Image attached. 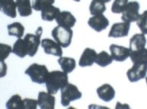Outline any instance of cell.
<instances>
[{
	"mask_svg": "<svg viewBox=\"0 0 147 109\" xmlns=\"http://www.w3.org/2000/svg\"><path fill=\"white\" fill-rule=\"evenodd\" d=\"M45 83L48 93L51 95L57 94L59 89L64 88L68 83L67 73L57 70L52 71L49 72Z\"/></svg>",
	"mask_w": 147,
	"mask_h": 109,
	"instance_id": "1",
	"label": "cell"
},
{
	"mask_svg": "<svg viewBox=\"0 0 147 109\" xmlns=\"http://www.w3.org/2000/svg\"><path fill=\"white\" fill-rule=\"evenodd\" d=\"M25 74H28L34 83L44 84L46 82L49 72L45 65L34 63L25 70Z\"/></svg>",
	"mask_w": 147,
	"mask_h": 109,
	"instance_id": "2",
	"label": "cell"
},
{
	"mask_svg": "<svg viewBox=\"0 0 147 109\" xmlns=\"http://www.w3.org/2000/svg\"><path fill=\"white\" fill-rule=\"evenodd\" d=\"M42 32H43L42 28L38 27L35 32V34L28 33L24 38V42L27 50L28 56H29L30 57H33L38 50L39 45L41 44V36Z\"/></svg>",
	"mask_w": 147,
	"mask_h": 109,
	"instance_id": "3",
	"label": "cell"
},
{
	"mask_svg": "<svg viewBox=\"0 0 147 109\" xmlns=\"http://www.w3.org/2000/svg\"><path fill=\"white\" fill-rule=\"evenodd\" d=\"M61 104L64 107L68 106L71 102L80 99L82 97V93L78 90V87L73 84L67 83L64 88L61 89Z\"/></svg>",
	"mask_w": 147,
	"mask_h": 109,
	"instance_id": "4",
	"label": "cell"
},
{
	"mask_svg": "<svg viewBox=\"0 0 147 109\" xmlns=\"http://www.w3.org/2000/svg\"><path fill=\"white\" fill-rule=\"evenodd\" d=\"M51 35L62 48H67L71 45L73 31L71 28H67L57 26L52 30Z\"/></svg>",
	"mask_w": 147,
	"mask_h": 109,
	"instance_id": "5",
	"label": "cell"
},
{
	"mask_svg": "<svg viewBox=\"0 0 147 109\" xmlns=\"http://www.w3.org/2000/svg\"><path fill=\"white\" fill-rule=\"evenodd\" d=\"M140 3L136 1L129 2L124 7L122 11L121 19L125 22H136L138 17L140 16Z\"/></svg>",
	"mask_w": 147,
	"mask_h": 109,
	"instance_id": "6",
	"label": "cell"
},
{
	"mask_svg": "<svg viewBox=\"0 0 147 109\" xmlns=\"http://www.w3.org/2000/svg\"><path fill=\"white\" fill-rule=\"evenodd\" d=\"M146 72L147 63H133V67L126 72V75L130 82H136L146 78Z\"/></svg>",
	"mask_w": 147,
	"mask_h": 109,
	"instance_id": "7",
	"label": "cell"
},
{
	"mask_svg": "<svg viewBox=\"0 0 147 109\" xmlns=\"http://www.w3.org/2000/svg\"><path fill=\"white\" fill-rule=\"evenodd\" d=\"M41 45L43 48L45 54L58 57H61L63 55L61 46L56 41L50 39H44L43 40H41Z\"/></svg>",
	"mask_w": 147,
	"mask_h": 109,
	"instance_id": "8",
	"label": "cell"
},
{
	"mask_svg": "<svg viewBox=\"0 0 147 109\" xmlns=\"http://www.w3.org/2000/svg\"><path fill=\"white\" fill-rule=\"evenodd\" d=\"M110 51L113 60L117 62H124L130 56V49L126 47L112 44L110 46Z\"/></svg>",
	"mask_w": 147,
	"mask_h": 109,
	"instance_id": "9",
	"label": "cell"
},
{
	"mask_svg": "<svg viewBox=\"0 0 147 109\" xmlns=\"http://www.w3.org/2000/svg\"><path fill=\"white\" fill-rule=\"evenodd\" d=\"M130 28L129 22H117L114 23L110 28L108 36L110 38H120L126 37L129 34Z\"/></svg>",
	"mask_w": 147,
	"mask_h": 109,
	"instance_id": "10",
	"label": "cell"
},
{
	"mask_svg": "<svg viewBox=\"0 0 147 109\" xmlns=\"http://www.w3.org/2000/svg\"><path fill=\"white\" fill-rule=\"evenodd\" d=\"M87 23L90 28H92L97 32H100L107 28L110 24V22L107 19L105 16L100 14L90 17L87 22Z\"/></svg>",
	"mask_w": 147,
	"mask_h": 109,
	"instance_id": "11",
	"label": "cell"
},
{
	"mask_svg": "<svg viewBox=\"0 0 147 109\" xmlns=\"http://www.w3.org/2000/svg\"><path fill=\"white\" fill-rule=\"evenodd\" d=\"M58 26L64 27L67 28H71L74 26L77 19L71 12L67 11H63L58 13L55 19Z\"/></svg>",
	"mask_w": 147,
	"mask_h": 109,
	"instance_id": "12",
	"label": "cell"
},
{
	"mask_svg": "<svg viewBox=\"0 0 147 109\" xmlns=\"http://www.w3.org/2000/svg\"><path fill=\"white\" fill-rule=\"evenodd\" d=\"M38 106L41 109H54L55 105V97L50 93L40 91L38 96Z\"/></svg>",
	"mask_w": 147,
	"mask_h": 109,
	"instance_id": "13",
	"label": "cell"
},
{
	"mask_svg": "<svg viewBox=\"0 0 147 109\" xmlns=\"http://www.w3.org/2000/svg\"><path fill=\"white\" fill-rule=\"evenodd\" d=\"M129 44V49H130L131 52L139 51L145 49L146 44V39L145 37L144 34L138 33L131 38Z\"/></svg>",
	"mask_w": 147,
	"mask_h": 109,
	"instance_id": "14",
	"label": "cell"
},
{
	"mask_svg": "<svg viewBox=\"0 0 147 109\" xmlns=\"http://www.w3.org/2000/svg\"><path fill=\"white\" fill-rule=\"evenodd\" d=\"M97 53L94 49L87 48L83 51L79 60V65L80 67H87L93 65L96 60Z\"/></svg>",
	"mask_w": 147,
	"mask_h": 109,
	"instance_id": "15",
	"label": "cell"
},
{
	"mask_svg": "<svg viewBox=\"0 0 147 109\" xmlns=\"http://www.w3.org/2000/svg\"><path fill=\"white\" fill-rule=\"evenodd\" d=\"M96 93L99 98L106 102H109L113 99L116 94L115 90L110 84H104L103 85L100 86L96 89Z\"/></svg>",
	"mask_w": 147,
	"mask_h": 109,
	"instance_id": "16",
	"label": "cell"
},
{
	"mask_svg": "<svg viewBox=\"0 0 147 109\" xmlns=\"http://www.w3.org/2000/svg\"><path fill=\"white\" fill-rule=\"evenodd\" d=\"M16 3L14 0H0V9L7 16L11 18L16 17Z\"/></svg>",
	"mask_w": 147,
	"mask_h": 109,
	"instance_id": "17",
	"label": "cell"
},
{
	"mask_svg": "<svg viewBox=\"0 0 147 109\" xmlns=\"http://www.w3.org/2000/svg\"><path fill=\"white\" fill-rule=\"evenodd\" d=\"M16 3L20 16L27 17L32 14V5L30 0H16Z\"/></svg>",
	"mask_w": 147,
	"mask_h": 109,
	"instance_id": "18",
	"label": "cell"
},
{
	"mask_svg": "<svg viewBox=\"0 0 147 109\" xmlns=\"http://www.w3.org/2000/svg\"><path fill=\"white\" fill-rule=\"evenodd\" d=\"M58 63L61 67L63 72L66 73H71L76 68V61L72 58L69 57H60L58 59Z\"/></svg>",
	"mask_w": 147,
	"mask_h": 109,
	"instance_id": "19",
	"label": "cell"
},
{
	"mask_svg": "<svg viewBox=\"0 0 147 109\" xmlns=\"http://www.w3.org/2000/svg\"><path fill=\"white\" fill-rule=\"evenodd\" d=\"M59 12H61L59 8L55 7L52 5H49L41 11V19L44 21L52 22L54 19H56Z\"/></svg>",
	"mask_w": 147,
	"mask_h": 109,
	"instance_id": "20",
	"label": "cell"
},
{
	"mask_svg": "<svg viewBox=\"0 0 147 109\" xmlns=\"http://www.w3.org/2000/svg\"><path fill=\"white\" fill-rule=\"evenodd\" d=\"M90 13L92 16H97V15L103 14L107 10L105 3L101 0H93L90 5Z\"/></svg>",
	"mask_w": 147,
	"mask_h": 109,
	"instance_id": "21",
	"label": "cell"
},
{
	"mask_svg": "<svg viewBox=\"0 0 147 109\" xmlns=\"http://www.w3.org/2000/svg\"><path fill=\"white\" fill-rule=\"evenodd\" d=\"M7 28H8L9 35L15 36L18 39H20L24 35L25 28L20 22H14L10 25H8Z\"/></svg>",
	"mask_w": 147,
	"mask_h": 109,
	"instance_id": "22",
	"label": "cell"
},
{
	"mask_svg": "<svg viewBox=\"0 0 147 109\" xmlns=\"http://www.w3.org/2000/svg\"><path fill=\"white\" fill-rule=\"evenodd\" d=\"M11 52L22 58H25V56H27L28 52L26 48H25L24 39H22V38L18 39V40L14 44Z\"/></svg>",
	"mask_w": 147,
	"mask_h": 109,
	"instance_id": "23",
	"label": "cell"
},
{
	"mask_svg": "<svg viewBox=\"0 0 147 109\" xmlns=\"http://www.w3.org/2000/svg\"><path fill=\"white\" fill-rule=\"evenodd\" d=\"M112 56L105 51H102L96 56L95 63L100 67H106L113 62Z\"/></svg>",
	"mask_w": 147,
	"mask_h": 109,
	"instance_id": "24",
	"label": "cell"
},
{
	"mask_svg": "<svg viewBox=\"0 0 147 109\" xmlns=\"http://www.w3.org/2000/svg\"><path fill=\"white\" fill-rule=\"evenodd\" d=\"M129 57L133 63H147V49L131 52Z\"/></svg>",
	"mask_w": 147,
	"mask_h": 109,
	"instance_id": "25",
	"label": "cell"
},
{
	"mask_svg": "<svg viewBox=\"0 0 147 109\" xmlns=\"http://www.w3.org/2000/svg\"><path fill=\"white\" fill-rule=\"evenodd\" d=\"M22 99L20 95H15L11 96L6 103V108L8 109H22Z\"/></svg>",
	"mask_w": 147,
	"mask_h": 109,
	"instance_id": "26",
	"label": "cell"
},
{
	"mask_svg": "<svg viewBox=\"0 0 147 109\" xmlns=\"http://www.w3.org/2000/svg\"><path fill=\"white\" fill-rule=\"evenodd\" d=\"M55 0H32V9L35 11H42L49 5H53Z\"/></svg>",
	"mask_w": 147,
	"mask_h": 109,
	"instance_id": "27",
	"label": "cell"
},
{
	"mask_svg": "<svg viewBox=\"0 0 147 109\" xmlns=\"http://www.w3.org/2000/svg\"><path fill=\"white\" fill-rule=\"evenodd\" d=\"M136 25L140 28L142 34L147 35V10L139 16L136 20Z\"/></svg>",
	"mask_w": 147,
	"mask_h": 109,
	"instance_id": "28",
	"label": "cell"
},
{
	"mask_svg": "<svg viewBox=\"0 0 147 109\" xmlns=\"http://www.w3.org/2000/svg\"><path fill=\"white\" fill-rule=\"evenodd\" d=\"M127 3H128V0H114L111 6V11L113 13L115 14L121 13Z\"/></svg>",
	"mask_w": 147,
	"mask_h": 109,
	"instance_id": "29",
	"label": "cell"
},
{
	"mask_svg": "<svg viewBox=\"0 0 147 109\" xmlns=\"http://www.w3.org/2000/svg\"><path fill=\"white\" fill-rule=\"evenodd\" d=\"M38 104V102L37 100L25 98L22 100V109H36Z\"/></svg>",
	"mask_w": 147,
	"mask_h": 109,
	"instance_id": "30",
	"label": "cell"
},
{
	"mask_svg": "<svg viewBox=\"0 0 147 109\" xmlns=\"http://www.w3.org/2000/svg\"><path fill=\"white\" fill-rule=\"evenodd\" d=\"M11 51L12 49L10 45L1 43V61H4L5 58H8Z\"/></svg>",
	"mask_w": 147,
	"mask_h": 109,
	"instance_id": "31",
	"label": "cell"
},
{
	"mask_svg": "<svg viewBox=\"0 0 147 109\" xmlns=\"http://www.w3.org/2000/svg\"><path fill=\"white\" fill-rule=\"evenodd\" d=\"M101 1H103L104 3H110V0H101Z\"/></svg>",
	"mask_w": 147,
	"mask_h": 109,
	"instance_id": "32",
	"label": "cell"
},
{
	"mask_svg": "<svg viewBox=\"0 0 147 109\" xmlns=\"http://www.w3.org/2000/svg\"><path fill=\"white\" fill-rule=\"evenodd\" d=\"M74 1H75V2H78H78H80V0H74Z\"/></svg>",
	"mask_w": 147,
	"mask_h": 109,
	"instance_id": "33",
	"label": "cell"
},
{
	"mask_svg": "<svg viewBox=\"0 0 147 109\" xmlns=\"http://www.w3.org/2000/svg\"><path fill=\"white\" fill-rule=\"evenodd\" d=\"M146 84H147V77H146Z\"/></svg>",
	"mask_w": 147,
	"mask_h": 109,
	"instance_id": "34",
	"label": "cell"
}]
</instances>
